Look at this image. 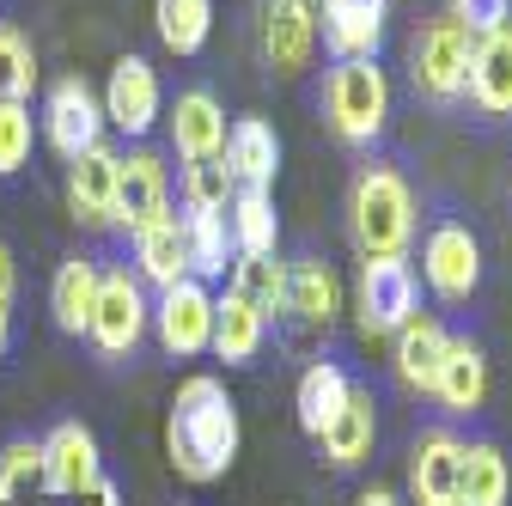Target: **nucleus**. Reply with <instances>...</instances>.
Wrapping results in <instances>:
<instances>
[{
    "instance_id": "nucleus-4",
    "label": "nucleus",
    "mask_w": 512,
    "mask_h": 506,
    "mask_svg": "<svg viewBox=\"0 0 512 506\" xmlns=\"http://www.w3.org/2000/svg\"><path fill=\"white\" fill-rule=\"evenodd\" d=\"M153 324V305L135 269H98V299H92V324L86 336L98 342V354H135V342Z\"/></svg>"
},
{
    "instance_id": "nucleus-11",
    "label": "nucleus",
    "mask_w": 512,
    "mask_h": 506,
    "mask_svg": "<svg viewBox=\"0 0 512 506\" xmlns=\"http://www.w3.org/2000/svg\"><path fill=\"white\" fill-rule=\"evenodd\" d=\"M37 446H43V494L80 500L92 482H104V458H98L92 427L61 421V427H49V439H37Z\"/></svg>"
},
{
    "instance_id": "nucleus-33",
    "label": "nucleus",
    "mask_w": 512,
    "mask_h": 506,
    "mask_svg": "<svg viewBox=\"0 0 512 506\" xmlns=\"http://www.w3.org/2000/svg\"><path fill=\"white\" fill-rule=\"evenodd\" d=\"M37 86V49L19 25L0 19V104H31Z\"/></svg>"
},
{
    "instance_id": "nucleus-19",
    "label": "nucleus",
    "mask_w": 512,
    "mask_h": 506,
    "mask_svg": "<svg viewBox=\"0 0 512 506\" xmlns=\"http://www.w3.org/2000/svg\"><path fill=\"white\" fill-rule=\"evenodd\" d=\"M226 171L238 177V189H269L275 171H281V135L269 129L263 116H238L226 129V147H220Z\"/></svg>"
},
{
    "instance_id": "nucleus-3",
    "label": "nucleus",
    "mask_w": 512,
    "mask_h": 506,
    "mask_svg": "<svg viewBox=\"0 0 512 506\" xmlns=\"http://www.w3.org/2000/svg\"><path fill=\"white\" fill-rule=\"evenodd\" d=\"M324 116L330 129L348 141V147H366L384 135V116H391V80L372 55H354V61H336L330 80H324Z\"/></svg>"
},
{
    "instance_id": "nucleus-14",
    "label": "nucleus",
    "mask_w": 512,
    "mask_h": 506,
    "mask_svg": "<svg viewBox=\"0 0 512 506\" xmlns=\"http://www.w3.org/2000/svg\"><path fill=\"white\" fill-rule=\"evenodd\" d=\"M458 470H464V439L458 433H421L409 446V506H458Z\"/></svg>"
},
{
    "instance_id": "nucleus-23",
    "label": "nucleus",
    "mask_w": 512,
    "mask_h": 506,
    "mask_svg": "<svg viewBox=\"0 0 512 506\" xmlns=\"http://www.w3.org/2000/svg\"><path fill=\"white\" fill-rule=\"evenodd\" d=\"M348 391H354V378H348L336 360H311V366L299 372V391H293V415H299V427H305L311 439H324V427L342 415Z\"/></svg>"
},
{
    "instance_id": "nucleus-15",
    "label": "nucleus",
    "mask_w": 512,
    "mask_h": 506,
    "mask_svg": "<svg viewBox=\"0 0 512 506\" xmlns=\"http://www.w3.org/2000/svg\"><path fill=\"white\" fill-rule=\"evenodd\" d=\"M68 208L80 226L110 232L116 226V153L98 141L80 159H68Z\"/></svg>"
},
{
    "instance_id": "nucleus-7",
    "label": "nucleus",
    "mask_w": 512,
    "mask_h": 506,
    "mask_svg": "<svg viewBox=\"0 0 512 506\" xmlns=\"http://www.w3.org/2000/svg\"><path fill=\"white\" fill-rule=\"evenodd\" d=\"M421 275H427V287L445 305L470 299L476 281H482V244H476V232L464 220H439L427 232V244H421Z\"/></svg>"
},
{
    "instance_id": "nucleus-35",
    "label": "nucleus",
    "mask_w": 512,
    "mask_h": 506,
    "mask_svg": "<svg viewBox=\"0 0 512 506\" xmlns=\"http://www.w3.org/2000/svg\"><path fill=\"white\" fill-rule=\"evenodd\" d=\"M232 196H238V177L226 171V159L214 153V159H189L183 165V208H214V214H226L232 208Z\"/></svg>"
},
{
    "instance_id": "nucleus-21",
    "label": "nucleus",
    "mask_w": 512,
    "mask_h": 506,
    "mask_svg": "<svg viewBox=\"0 0 512 506\" xmlns=\"http://www.w3.org/2000/svg\"><path fill=\"white\" fill-rule=\"evenodd\" d=\"M488 116H512V25L476 37L470 49V86H464Z\"/></svg>"
},
{
    "instance_id": "nucleus-9",
    "label": "nucleus",
    "mask_w": 512,
    "mask_h": 506,
    "mask_svg": "<svg viewBox=\"0 0 512 506\" xmlns=\"http://www.w3.org/2000/svg\"><path fill=\"white\" fill-rule=\"evenodd\" d=\"M153 330H159V348L189 360V354H208L214 342V293L208 281H177V287H159V305H153Z\"/></svg>"
},
{
    "instance_id": "nucleus-32",
    "label": "nucleus",
    "mask_w": 512,
    "mask_h": 506,
    "mask_svg": "<svg viewBox=\"0 0 512 506\" xmlns=\"http://www.w3.org/2000/svg\"><path fill=\"white\" fill-rule=\"evenodd\" d=\"M232 293H244L263 318L287 311V263L281 257H238L232 263Z\"/></svg>"
},
{
    "instance_id": "nucleus-40",
    "label": "nucleus",
    "mask_w": 512,
    "mask_h": 506,
    "mask_svg": "<svg viewBox=\"0 0 512 506\" xmlns=\"http://www.w3.org/2000/svg\"><path fill=\"white\" fill-rule=\"evenodd\" d=\"M354 506H403V500H397V494H391V488H366V494H360V500H354Z\"/></svg>"
},
{
    "instance_id": "nucleus-30",
    "label": "nucleus",
    "mask_w": 512,
    "mask_h": 506,
    "mask_svg": "<svg viewBox=\"0 0 512 506\" xmlns=\"http://www.w3.org/2000/svg\"><path fill=\"white\" fill-rule=\"evenodd\" d=\"M439 354H445V330L433 318H415L397 330V378L409 391H433V372H439Z\"/></svg>"
},
{
    "instance_id": "nucleus-34",
    "label": "nucleus",
    "mask_w": 512,
    "mask_h": 506,
    "mask_svg": "<svg viewBox=\"0 0 512 506\" xmlns=\"http://www.w3.org/2000/svg\"><path fill=\"white\" fill-rule=\"evenodd\" d=\"M37 494H43V446L37 439L0 446V506H25Z\"/></svg>"
},
{
    "instance_id": "nucleus-12",
    "label": "nucleus",
    "mask_w": 512,
    "mask_h": 506,
    "mask_svg": "<svg viewBox=\"0 0 512 506\" xmlns=\"http://www.w3.org/2000/svg\"><path fill=\"white\" fill-rule=\"evenodd\" d=\"M256 37H263V61H269L275 74L311 68V49H317V0H263Z\"/></svg>"
},
{
    "instance_id": "nucleus-41",
    "label": "nucleus",
    "mask_w": 512,
    "mask_h": 506,
    "mask_svg": "<svg viewBox=\"0 0 512 506\" xmlns=\"http://www.w3.org/2000/svg\"><path fill=\"white\" fill-rule=\"evenodd\" d=\"M7 342H13V318H7V305H0V354H7Z\"/></svg>"
},
{
    "instance_id": "nucleus-37",
    "label": "nucleus",
    "mask_w": 512,
    "mask_h": 506,
    "mask_svg": "<svg viewBox=\"0 0 512 506\" xmlns=\"http://www.w3.org/2000/svg\"><path fill=\"white\" fill-rule=\"evenodd\" d=\"M506 13H512V0H452V19H458L470 37L500 31V25H506Z\"/></svg>"
},
{
    "instance_id": "nucleus-10",
    "label": "nucleus",
    "mask_w": 512,
    "mask_h": 506,
    "mask_svg": "<svg viewBox=\"0 0 512 506\" xmlns=\"http://www.w3.org/2000/svg\"><path fill=\"white\" fill-rule=\"evenodd\" d=\"M159 116H165V92H159L153 61L122 55L116 68H110V80H104V122L122 129L128 141H141V135H153Z\"/></svg>"
},
{
    "instance_id": "nucleus-22",
    "label": "nucleus",
    "mask_w": 512,
    "mask_h": 506,
    "mask_svg": "<svg viewBox=\"0 0 512 506\" xmlns=\"http://www.w3.org/2000/svg\"><path fill=\"white\" fill-rule=\"evenodd\" d=\"M287 311H293L305 330H330L336 311H342V281H336V269L317 263V257L287 263Z\"/></svg>"
},
{
    "instance_id": "nucleus-16",
    "label": "nucleus",
    "mask_w": 512,
    "mask_h": 506,
    "mask_svg": "<svg viewBox=\"0 0 512 506\" xmlns=\"http://www.w3.org/2000/svg\"><path fill=\"white\" fill-rule=\"evenodd\" d=\"M445 415H470L482 409L488 397V354L470 342V336H445V354H439V372H433V391H427Z\"/></svg>"
},
{
    "instance_id": "nucleus-31",
    "label": "nucleus",
    "mask_w": 512,
    "mask_h": 506,
    "mask_svg": "<svg viewBox=\"0 0 512 506\" xmlns=\"http://www.w3.org/2000/svg\"><path fill=\"white\" fill-rule=\"evenodd\" d=\"M153 25L171 55H196L214 31V0H153Z\"/></svg>"
},
{
    "instance_id": "nucleus-8",
    "label": "nucleus",
    "mask_w": 512,
    "mask_h": 506,
    "mask_svg": "<svg viewBox=\"0 0 512 506\" xmlns=\"http://www.w3.org/2000/svg\"><path fill=\"white\" fill-rule=\"evenodd\" d=\"M43 135H49V147H55L61 159H80L86 147L104 141V98H98L80 74L55 80L49 98H43Z\"/></svg>"
},
{
    "instance_id": "nucleus-36",
    "label": "nucleus",
    "mask_w": 512,
    "mask_h": 506,
    "mask_svg": "<svg viewBox=\"0 0 512 506\" xmlns=\"http://www.w3.org/2000/svg\"><path fill=\"white\" fill-rule=\"evenodd\" d=\"M31 159V104H0V177Z\"/></svg>"
},
{
    "instance_id": "nucleus-29",
    "label": "nucleus",
    "mask_w": 512,
    "mask_h": 506,
    "mask_svg": "<svg viewBox=\"0 0 512 506\" xmlns=\"http://www.w3.org/2000/svg\"><path fill=\"white\" fill-rule=\"evenodd\" d=\"M512 494V464L494 439H470L464 470H458V506H506Z\"/></svg>"
},
{
    "instance_id": "nucleus-18",
    "label": "nucleus",
    "mask_w": 512,
    "mask_h": 506,
    "mask_svg": "<svg viewBox=\"0 0 512 506\" xmlns=\"http://www.w3.org/2000/svg\"><path fill=\"white\" fill-rule=\"evenodd\" d=\"M135 238V275H141V287H177V281H189V244H183V214H159V220H147L141 232H128Z\"/></svg>"
},
{
    "instance_id": "nucleus-17",
    "label": "nucleus",
    "mask_w": 512,
    "mask_h": 506,
    "mask_svg": "<svg viewBox=\"0 0 512 506\" xmlns=\"http://www.w3.org/2000/svg\"><path fill=\"white\" fill-rule=\"evenodd\" d=\"M384 13H391V0H317V31H324L336 61L378 55Z\"/></svg>"
},
{
    "instance_id": "nucleus-5",
    "label": "nucleus",
    "mask_w": 512,
    "mask_h": 506,
    "mask_svg": "<svg viewBox=\"0 0 512 506\" xmlns=\"http://www.w3.org/2000/svg\"><path fill=\"white\" fill-rule=\"evenodd\" d=\"M470 49H476V37H470L452 13H439V19L415 37V86H421L433 104H458L464 86H470Z\"/></svg>"
},
{
    "instance_id": "nucleus-6",
    "label": "nucleus",
    "mask_w": 512,
    "mask_h": 506,
    "mask_svg": "<svg viewBox=\"0 0 512 506\" xmlns=\"http://www.w3.org/2000/svg\"><path fill=\"white\" fill-rule=\"evenodd\" d=\"M415 299H421V281L403 257H366L360 269V330L366 336H397L409 318H415Z\"/></svg>"
},
{
    "instance_id": "nucleus-26",
    "label": "nucleus",
    "mask_w": 512,
    "mask_h": 506,
    "mask_svg": "<svg viewBox=\"0 0 512 506\" xmlns=\"http://www.w3.org/2000/svg\"><path fill=\"white\" fill-rule=\"evenodd\" d=\"M183 244H189V275L196 281H226L232 257V226L214 208H183Z\"/></svg>"
},
{
    "instance_id": "nucleus-24",
    "label": "nucleus",
    "mask_w": 512,
    "mask_h": 506,
    "mask_svg": "<svg viewBox=\"0 0 512 506\" xmlns=\"http://www.w3.org/2000/svg\"><path fill=\"white\" fill-rule=\"evenodd\" d=\"M372 439H378V415H372V391H348V403H342V415L324 427V458H330V470H360L366 458H372Z\"/></svg>"
},
{
    "instance_id": "nucleus-38",
    "label": "nucleus",
    "mask_w": 512,
    "mask_h": 506,
    "mask_svg": "<svg viewBox=\"0 0 512 506\" xmlns=\"http://www.w3.org/2000/svg\"><path fill=\"white\" fill-rule=\"evenodd\" d=\"M80 506H122V494H116V482H92L80 494Z\"/></svg>"
},
{
    "instance_id": "nucleus-20",
    "label": "nucleus",
    "mask_w": 512,
    "mask_h": 506,
    "mask_svg": "<svg viewBox=\"0 0 512 506\" xmlns=\"http://www.w3.org/2000/svg\"><path fill=\"white\" fill-rule=\"evenodd\" d=\"M171 147L183 159H214L226 147V110H220L214 92H202V86L177 92V104H171Z\"/></svg>"
},
{
    "instance_id": "nucleus-1",
    "label": "nucleus",
    "mask_w": 512,
    "mask_h": 506,
    "mask_svg": "<svg viewBox=\"0 0 512 506\" xmlns=\"http://www.w3.org/2000/svg\"><path fill=\"white\" fill-rule=\"evenodd\" d=\"M165 458L183 482H220L238 458V403L214 372L183 378L165 415Z\"/></svg>"
},
{
    "instance_id": "nucleus-13",
    "label": "nucleus",
    "mask_w": 512,
    "mask_h": 506,
    "mask_svg": "<svg viewBox=\"0 0 512 506\" xmlns=\"http://www.w3.org/2000/svg\"><path fill=\"white\" fill-rule=\"evenodd\" d=\"M171 208V177H165V159L153 147H135V153H116V226L141 232L147 220H159Z\"/></svg>"
},
{
    "instance_id": "nucleus-25",
    "label": "nucleus",
    "mask_w": 512,
    "mask_h": 506,
    "mask_svg": "<svg viewBox=\"0 0 512 506\" xmlns=\"http://www.w3.org/2000/svg\"><path fill=\"white\" fill-rule=\"evenodd\" d=\"M263 336H269V318H263V311H256L244 293H220L214 299V354L226 360V366H244V360H256V354H263Z\"/></svg>"
},
{
    "instance_id": "nucleus-27",
    "label": "nucleus",
    "mask_w": 512,
    "mask_h": 506,
    "mask_svg": "<svg viewBox=\"0 0 512 506\" xmlns=\"http://www.w3.org/2000/svg\"><path fill=\"white\" fill-rule=\"evenodd\" d=\"M226 226H232V257H275L281 220H275L269 189H238L232 208H226Z\"/></svg>"
},
{
    "instance_id": "nucleus-2",
    "label": "nucleus",
    "mask_w": 512,
    "mask_h": 506,
    "mask_svg": "<svg viewBox=\"0 0 512 506\" xmlns=\"http://www.w3.org/2000/svg\"><path fill=\"white\" fill-rule=\"evenodd\" d=\"M348 232L360 257H403L415 238V189L397 165H366L348 189Z\"/></svg>"
},
{
    "instance_id": "nucleus-28",
    "label": "nucleus",
    "mask_w": 512,
    "mask_h": 506,
    "mask_svg": "<svg viewBox=\"0 0 512 506\" xmlns=\"http://www.w3.org/2000/svg\"><path fill=\"white\" fill-rule=\"evenodd\" d=\"M92 299H98V263H92V257H68V263L55 269V281H49L55 330L86 336V324H92Z\"/></svg>"
},
{
    "instance_id": "nucleus-39",
    "label": "nucleus",
    "mask_w": 512,
    "mask_h": 506,
    "mask_svg": "<svg viewBox=\"0 0 512 506\" xmlns=\"http://www.w3.org/2000/svg\"><path fill=\"white\" fill-rule=\"evenodd\" d=\"M0 305H13V250L0 244Z\"/></svg>"
}]
</instances>
